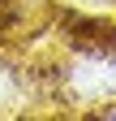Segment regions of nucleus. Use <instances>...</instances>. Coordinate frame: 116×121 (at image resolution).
<instances>
[{
    "label": "nucleus",
    "instance_id": "f257e3e1",
    "mask_svg": "<svg viewBox=\"0 0 116 121\" xmlns=\"http://www.w3.org/2000/svg\"><path fill=\"white\" fill-rule=\"evenodd\" d=\"M108 117H116V108H112V112H108Z\"/></svg>",
    "mask_w": 116,
    "mask_h": 121
}]
</instances>
